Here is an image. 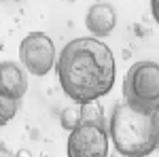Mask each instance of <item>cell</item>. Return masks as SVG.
I'll return each mask as SVG.
<instances>
[{"instance_id": "obj_1", "label": "cell", "mask_w": 159, "mask_h": 157, "mask_svg": "<svg viewBox=\"0 0 159 157\" xmlns=\"http://www.w3.org/2000/svg\"><path fill=\"white\" fill-rule=\"evenodd\" d=\"M55 70L61 91L79 106L98 102L100 98L110 94L117 76L110 47L93 36L70 40L61 49Z\"/></svg>"}, {"instance_id": "obj_2", "label": "cell", "mask_w": 159, "mask_h": 157, "mask_svg": "<svg viewBox=\"0 0 159 157\" xmlns=\"http://www.w3.org/2000/svg\"><path fill=\"white\" fill-rule=\"evenodd\" d=\"M108 136L115 151L123 157H148L159 149L155 113H144L127 102L115 106L108 121Z\"/></svg>"}, {"instance_id": "obj_3", "label": "cell", "mask_w": 159, "mask_h": 157, "mask_svg": "<svg viewBox=\"0 0 159 157\" xmlns=\"http://www.w3.org/2000/svg\"><path fill=\"white\" fill-rule=\"evenodd\" d=\"M123 96L129 106L144 113L159 110V64L136 62L123 79Z\"/></svg>"}, {"instance_id": "obj_4", "label": "cell", "mask_w": 159, "mask_h": 157, "mask_svg": "<svg viewBox=\"0 0 159 157\" xmlns=\"http://www.w3.org/2000/svg\"><path fill=\"white\" fill-rule=\"evenodd\" d=\"M19 62L34 76H45L55 66V45L45 32H30L19 45Z\"/></svg>"}, {"instance_id": "obj_5", "label": "cell", "mask_w": 159, "mask_h": 157, "mask_svg": "<svg viewBox=\"0 0 159 157\" xmlns=\"http://www.w3.org/2000/svg\"><path fill=\"white\" fill-rule=\"evenodd\" d=\"M108 130L100 123H81L66 142L68 157H108Z\"/></svg>"}, {"instance_id": "obj_6", "label": "cell", "mask_w": 159, "mask_h": 157, "mask_svg": "<svg viewBox=\"0 0 159 157\" xmlns=\"http://www.w3.org/2000/svg\"><path fill=\"white\" fill-rule=\"evenodd\" d=\"M28 91V79L15 62H0V96L21 100Z\"/></svg>"}, {"instance_id": "obj_7", "label": "cell", "mask_w": 159, "mask_h": 157, "mask_svg": "<svg viewBox=\"0 0 159 157\" xmlns=\"http://www.w3.org/2000/svg\"><path fill=\"white\" fill-rule=\"evenodd\" d=\"M85 25L93 38H106L117 25V11L106 2H96L85 15Z\"/></svg>"}, {"instance_id": "obj_8", "label": "cell", "mask_w": 159, "mask_h": 157, "mask_svg": "<svg viewBox=\"0 0 159 157\" xmlns=\"http://www.w3.org/2000/svg\"><path fill=\"white\" fill-rule=\"evenodd\" d=\"M60 121H61V127H64V130H68V132L76 130V127L81 125V106L74 104V106L64 109V110H61Z\"/></svg>"}, {"instance_id": "obj_9", "label": "cell", "mask_w": 159, "mask_h": 157, "mask_svg": "<svg viewBox=\"0 0 159 157\" xmlns=\"http://www.w3.org/2000/svg\"><path fill=\"white\" fill-rule=\"evenodd\" d=\"M17 109H19V102L17 100L0 96V127L7 125V123H11V119L17 115Z\"/></svg>"}, {"instance_id": "obj_10", "label": "cell", "mask_w": 159, "mask_h": 157, "mask_svg": "<svg viewBox=\"0 0 159 157\" xmlns=\"http://www.w3.org/2000/svg\"><path fill=\"white\" fill-rule=\"evenodd\" d=\"M151 13H153V19L159 25V0H151Z\"/></svg>"}, {"instance_id": "obj_11", "label": "cell", "mask_w": 159, "mask_h": 157, "mask_svg": "<svg viewBox=\"0 0 159 157\" xmlns=\"http://www.w3.org/2000/svg\"><path fill=\"white\" fill-rule=\"evenodd\" d=\"M0 157H15V153H13L9 146H4V145H0Z\"/></svg>"}, {"instance_id": "obj_12", "label": "cell", "mask_w": 159, "mask_h": 157, "mask_svg": "<svg viewBox=\"0 0 159 157\" xmlns=\"http://www.w3.org/2000/svg\"><path fill=\"white\" fill-rule=\"evenodd\" d=\"M15 157H32V155H30V151H28V149H19V151L15 153Z\"/></svg>"}, {"instance_id": "obj_13", "label": "cell", "mask_w": 159, "mask_h": 157, "mask_svg": "<svg viewBox=\"0 0 159 157\" xmlns=\"http://www.w3.org/2000/svg\"><path fill=\"white\" fill-rule=\"evenodd\" d=\"M155 125H157V132H159V110H155Z\"/></svg>"}]
</instances>
